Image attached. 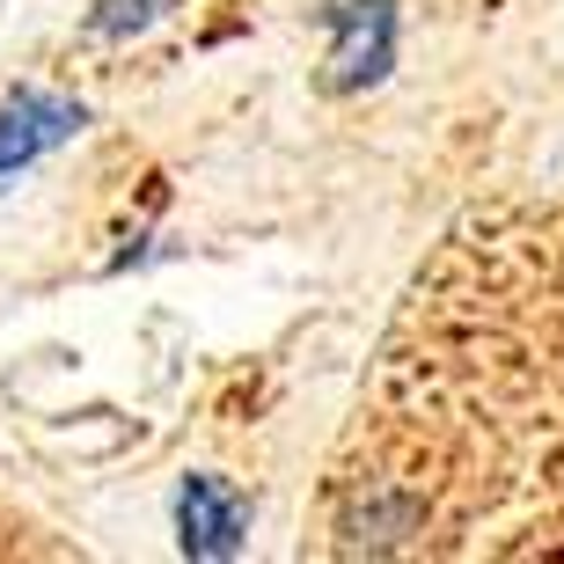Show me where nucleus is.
Returning a JSON list of instances; mask_svg holds the SVG:
<instances>
[{"instance_id":"nucleus-4","label":"nucleus","mask_w":564,"mask_h":564,"mask_svg":"<svg viewBox=\"0 0 564 564\" xmlns=\"http://www.w3.org/2000/svg\"><path fill=\"white\" fill-rule=\"evenodd\" d=\"M162 8L169 0H104V8L88 15V30H96V37H126V30H147Z\"/></svg>"},{"instance_id":"nucleus-2","label":"nucleus","mask_w":564,"mask_h":564,"mask_svg":"<svg viewBox=\"0 0 564 564\" xmlns=\"http://www.w3.org/2000/svg\"><path fill=\"white\" fill-rule=\"evenodd\" d=\"M330 30H337V52H330V66H323V88H330V96L389 74V52H397V8H389V0H337Z\"/></svg>"},{"instance_id":"nucleus-3","label":"nucleus","mask_w":564,"mask_h":564,"mask_svg":"<svg viewBox=\"0 0 564 564\" xmlns=\"http://www.w3.org/2000/svg\"><path fill=\"white\" fill-rule=\"evenodd\" d=\"M176 543L184 557H235L250 543V499L228 477H184L176 484Z\"/></svg>"},{"instance_id":"nucleus-1","label":"nucleus","mask_w":564,"mask_h":564,"mask_svg":"<svg viewBox=\"0 0 564 564\" xmlns=\"http://www.w3.org/2000/svg\"><path fill=\"white\" fill-rule=\"evenodd\" d=\"M88 126V110L59 88H15L0 96V191L15 184L30 162H44L52 147H66L74 132Z\"/></svg>"}]
</instances>
